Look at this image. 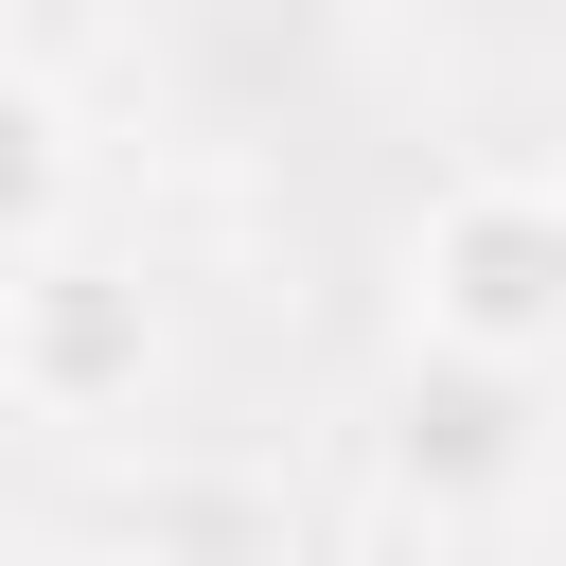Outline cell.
Returning a JSON list of instances; mask_svg holds the SVG:
<instances>
[{
  "instance_id": "1",
  "label": "cell",
  "mask_w": 566,
  "mask_h": 566,
  "mask_svg": "<svg viewBox=\"0 0 566 566\" xmlns=\"http://www.w3.org/2000/svg\"><path fill=\"white\" fill-rule=\"evenodd\" d=\"M424 318L478 336V354H531V336L566 318V212H531V195H460V212L424 230Z\"/></svg>"
},
{
  "instance_id": "2",
  "label": "cell",
  "mask_w": 566,
  "mask_h": 566,
  "mask_svg": "<svg viewBox=\"0 0 566 566\" xmlns=\"http://www.w3.org/2000/svg\"><path fill=\"white\" fill-rule=\"evenodd\" d=\"M35 195H53V124H35V106H18V88H0V230H18V212H35Z\"/></svg>"
}]
</instances>
